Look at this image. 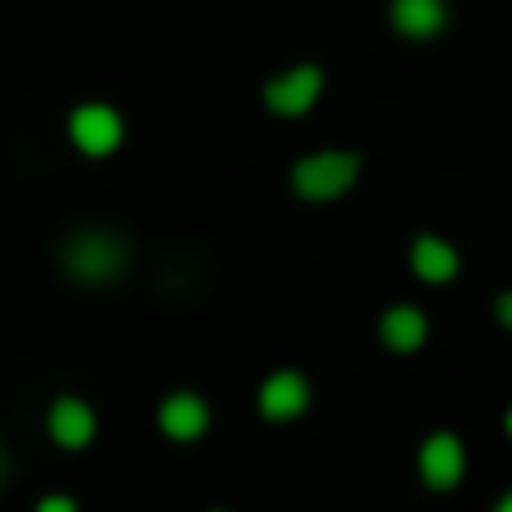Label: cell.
<instances>
[{"label":"cell","instance_id":"cell-16","mask_svg":"<svg viewBox=\"0 0 512 512\" xmlns=\"http://www.w3.org/2000/svg\"><path fill=\"white\" fill-rule=\"evenodd\" d=\"M504 432L512 436V405H508V414H504Z\"/></svg>","mask_w":512,"mask_h":512},{"label":"cell","instance_id":"cell-8","mask_svg":"<svg viewBox=\"0 0 512 512\" xmlns=\"http://www.w3.org/2000/svg\"><path fill=\"white\" fill-rule=\"evenodd\" d=\"M158 427L167 441H198V436H207V427H212V405H207L198 391H171L167 400L158 405Z\"/></svg>","mask_w":512,"mask_h":512},{"label":"cell","instance_id":"cell-14","mask_svg":"<svg viewBox=\"0 0 512 512\" xmlns=\"http://www.w3.org/2000/svg\"><path fill=\"white\" fill-rule=\"evenodd\" d=\"M9 477H14V459H9V450L0 445V490L9 486Z\"/></svg>","mask_w":512,"mask_h":512},{"label":"cell","instance_id":"cell-11","mask_svg":"<svg viewBox=\"0 0 512 512\" xmlns=\"http://www.w3.org/2000/svg\"><path fill=\"white\" fill-rule=\"evenodd\" d=\"M378 337L387 351L396 355H414L418 346L427 342V315L418 306H409V301H400V306H387L378 319Z\"/></svg>","mask_w":512,"mask_h":512},{"label":"cell","instance_id":"cell-5","mask_svg":"<svg viewBox=\"0 0 512 512\" xmlns=\"http://www.w3.org/2000/svg\"><path fill=\"white\" fill-rule=\"evenodd\" d=\"M310 378L301 369H274L270 378L256 391V409H261L265 423H292L310 409Z\"/></svg>","mask_w":512,"mask_h":512},{"label":"cell","instance_id":"cell-9","mask_svg":"<svg viewBox=\"0 0 512 512\" xmlns=\"http://www.w3.org/2000/svg\"><path fill=\"white\" fill-rule=\"evenodd\" d=\"M387 18L405 41H436L450 27V5L445 0H391Z\"/></svg>","mask_w":512,"mask_h":512},{"label":"cell","instance_id":"cell-17","mask_svg":"<svg viewBox=\"0 0 512 512\" xmlns=\"http://www.w3.org/2000/svg\"><path fill=\"white\" fill-rule=\"evenodd\" d=\"M212 512H225V508H212Z\"/></svg>","mask_w":512,"mask_h":512},{"label":"cell","instance_id":"cell-7","mask_svg":"<svg viewBox=\"0 0 512 512\" xmlns=\"http://www.w3.org/2000/svg\"><path fill=\"white\" fill-rule=\"evenodd\" d=\"M45 432L59 450H86L99 432V418L90 409V400L81 396H59L50 409H45Z\"/></svg>","mask_w":512,"mask_h":512},{"label":"cell","instance_id":"cell-13","mask_svg":"<svg viewBox=\"0 0 512 512\" xmlns=\"http://www.w3.org/2000/svg\"><path fill=\"white\" fill-rule=\"evenodd\" d=\"M495 319L504 328H512V292H499V297H495Z\"/></svg>","mask_w":512,"mask_h":512},{"label":"cell","instance_id":"cell-2","mask_svg":"<svg viewBox=\"0 0 512 512\" xmlns=\"http://www.w3.org/2000/svg\"><path fill=\"white\" fill-rule=\"evenodd\" d=\"M360 171H364V158L355 149H315L292 162L288 185L301 203H333V198L351 194Z\"/></svg>","mask_w":512,"mask_h":512},{"label":"cell","instance_id":"cell-12","mask_svg":"<svg viewBox=\"0 0 512 512\" xmlns=\"http://www.w3.org/2000/svg\"><path fill=\"white\" fill-rule=\"evenodd\" d=\"M32 512H77V499L72 495H41Z\"/></svg>","mask_w":512,"mask_h":512},{"label":"cell","instance_id":"cell-10","mask_svg":"<svg viewBox=\"0 0 512 512\" xmlns=\"http://www.w3.org/2000/svg\"><path fill=\"white\" fill-rule=\"evenodd\" d=\"M409 270L418 274L423 283H450L459 279L463 261H459V248H454L450 239H441V234H418L414 248H409Z\"/></svg>","mask_w":512,"mask_h":512},{"label":"cell","instance_id":"cell-4","mask_svg":"<svg viewBox=\"0 0 512 512\" xmlns=\"http://www.w3.org/2000/svg\"><path fill=\"white\" fill-rule=\"evenodd\" d=\"M328 77L319 63H292V68L274 72L270 81L261 86V99L265 108H270L274 117H306L310 108L319 104V95H324Z\"/></svg>","mask_w":512,"mask_h":512},{"label":"cell","instance_id":"cell-3","mask_svg":"<svg viewBox=\"0 0 512 512\" xmlns=\"http://www.w3.org/2000/svg\"><path fill=\"white\" fill-rule=\"evenodd\" d=\"M68 140L86 158H113L126 144V117L113 104H99V99L77 104L68 113Z\"/></svg>","mask_w":512,"mask_h":512},{"label":"cell","instance_id":"cell-6","mask_svg":"<svg viewBox=\"0 0 512 512\" xmlns=\"http://www.w3.org/2000/svg\"><path fill=\"white\" fill-rule=\"evenodd\" d=\"M468 472V450L454 432H432L418 445V477L427 490H454Z\"/></svg>","mask_w":512,"mask_h":512},{"label":"cell","instance_id":"cell-15","mask_svg":"<svg viewBox=\"0 0 512 512\" xmlns=\"http://www.w3.org/2000/svg\"><path fill=\"white\" fill-rule=\"evenodd\" d=\"M495 512H512V490H508V495H499V504H495Z\"/></svg>","mask_w":512,"mask_h":512},{"label":"cell","instance_id":"cell-1","mask_svg":"<svg viewBox=\"0 0 512 512\" xmlns=\"http://www.w3.org/2000/svg\"><path fill=\"white\" fill-rule=\"evenodd\" d=\"M59 265L72 283L81 288H104V283L122 279L126 265H131V248L117 230L104 225H81L77 234H68L59 248Z\"/></svg>","mask_w":512,"mask_h":512}]
</instances>
